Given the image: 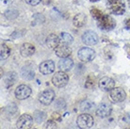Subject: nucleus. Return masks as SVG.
Segmentation results:
<instances>
[{
	"mask_svg": "<svg viewBox=\"0 0 130 129\" xmlns=\"http://www.w3.org/2000/svg\"><path fill=\"white\" fill-rule=\"evenodd\" d=\"M91 15L96 21V25L101 30L110 31L116 27V21L108 14H106L102 10H98L97 8H91Z\"/></svg>",
	"mask_w": 130,
	"mask_h": 129,
	"instance_id": "obj_1",
	"label": "nucleus"
},
{
	"mask_svg": "<svg viewBox=\"0 0 130 129\" xmlns=\"http://www.w3.org/2000/svg\"><path fill=\"white\" fill-rule=\"evenodd\" d=\"M107 8L114 15H123L125 12V3L124 0H107Z\"/></svg>",
	"mask_w": 130,
	"mask_h": 129,
	"instance_id": "obj_2",
	"label": "nucleus"
},
{
	"mask_svg": "<svg viewBox=\"0 0 130 129\" xmlns=\"http://www.w3.org/2000/svg\"><path fill=\"white\" fill-rule=\"evenodd\" d=\"M69 76L66 74V72L59 71L57 72L52 77L53 85L57 88H63L68 84Z\"/></svg>",
	"mask_w": 130,
	"mask_h": 129,
	"instance_id": "obj_3",
	"label": "nucleus"
},
{
	"mask_svg": "<svg viewBox=\"0 0 130 129\" xmlns=\"http://www.w3.org/2000/svg\"><path fill=\"white\" fill-rule=\"evenodd\" d=\"M76 124L80 129H90L93 125V118L87 113L79 115L76 119Z\"/></svg>",
	"mask_w": 130,
	"mask_h": 129,
	"instance_id": "obj_4",
	"label": "nucleus"
},
{
	"mask_svg": "<svg viewBox=\"0 0 130 129\" xmlns=\"http://www.w3.org/2000/svg\"><path fill=\"white\" fill-rule=\"evenodd\" d=\"M78 58L82 62H90L95 58V51L90 47H82L77 52Z\"/></svg>",
	"mask_w": 130,
	"mask_h": 129,
	"instance_id": "obj_5",
	"label": "nucleus"
},
{
	"mask_svg": "<svg viewBox=\"0 0 130 129\" xmlns=\"http://www.w3.org/2000/svg\"><path fill=\"white\" fill-rule=\"evenodd\" d=\"M56 97L55 91L51 89L44 90L42 92H41L39 95V101L40 103L42 104L43 106H48L52 103Z\"/></svg>",
	"mask_w": 130,
	"mask_h": 129,
	"instance_id": "obj_6",
	"label": "nucleus"
},
{
	"mask_svg": "<svg viewBox=\"0 0 130 129\" xmlns=\"http://www.w3.org/2000/svg\"><path fill=\"white\" fill-rule=\"evenodd\" d=\"M82 42L86 45H94L99 41V37L94 31L92 30H87L85 31L81 36Z\"/></svg>",
	"mask_w": 130,
	"mask_h": 129,
	"instance_id": "obj_7",
	"label": "nucleus"
},
{
	"mask_svg": "<svg viewBox=\"0 0 130 129\" xmlns=\"http://www.w3.org/2000/svg\"><path fill=\"white\" fill-rule=\"evenodd\" d=\"M31 92H32V90L30 87H28L26 84H21L15 90V97L18 100H25L31 95Z\"/></svg>",
	"mask_w": 130,
	"mask_h": 129,
	"instance_id": "obj_8",
	"label": "nucleus"
},
{
	"mask_svg": "<svg viewBox=\"0 0 130 129\" xmlns=\"http://www.w3.org/2000/svg\"><path fill=\"white\" fill-rule=\"evenodd\" d=\"M110 99L113 103H121L123 101L125 100L126 98V93L123 88H114L113 90H110V93H109Z\"/></svg>",
	"mask_w": 130,
	"mask_h": 129,
	"instance_id": "obj_9",
	"label": "nucleus"
},
{
	"mask_svg": "<svg viewBox=\"0 0 130 129\" xmlns=\"http://www.w3.org/2000/svg\"><path fill=\"white\" fill-rule=\"evenodd\" d=\"M33 124V118L28 114H23L19 117L16 126L18 129H31Z\"/></svg>",
	"mask_w": 130,
	"mask_h": 129,
	"instance_id": "obj_10",
	"label": "nucleus"
},
{
	"mask_svg": "<svg viewBox=\"0 0 130 129\" xmlns=\"http://www.w3.org/2000/svg\"><path fill=\"white\" fill-rule=\"evenodd\" d=\"M98 85H99V88L101 89V90H103V91H110L115 87V81L111 77L104 76V77H102L99 80Z\"/></svg>",
	"mask_w": 130,
	"mask_h": 129,
	"instance_id": "obj_11",
	"label": "nucleus"
},
{
	"mask_svg": "<svg viewBox=\"0 0 130 129\" xmlns=\"http://www.w3.org/2000/svg\"><path fill=\"white\" fill-rule=\"evenodd\" d=\"M39 71L41 74H50L55 71V63L53 60H44L39 65Z\"/></svg>",
	"mask_w": 130,
	"mask_h": 129,
	"instance_id": "obj_12",
	"label": "nucleus"
},
{
	"mask_svg": "<svg viewBox=\"0 0 130 129\" xmlns=\"http://www.w3.org/2000/svg\"><path fill=\"white\" fill-rule=\"evenodd\" d=\"M54 50H55L56 56L60 58H69V57L72 55V49L69 47L68 44L61 43V44H59V46L56 49H54Z\"/></svg>",
	"mask_w": 130,
	"mask_h": 129,
	"instance_id": "obj_13",
	"label": "nucleus"
},
{
	"mask_svg": "<svg viewBox=\"0 0 130 129\" xmlns=\"http://www.w3.org/2000/svg\"><path fill=\"white\" fill-rule=\"evenodd\" d=\"M35 53V46L29 42H25L20 47V54L24 58H28L34 55Z\"/></svg>",
	"mask_w": 130,
	"mask_h": 129,
	"instance_id": "obj_14",
	"label": "nucleus"
},
{
	"mask_svg": "<svg viewBox=\"0 0 130 129\" xmlns=\"http://www.w3.org/2000/svg\"><path fill=\"white\" fill-rule=\"evenodd\" d=\"M112 112V107L108 104H101L96 109V115L100 118H107L111 114Z\"/></svg>",
	"mask_w": 130,
	"mask_h": 129,
	"instance_id": "obj_15",
	"label": "nucleus"
},
{
	"mask_svg": "<svg viewBox=\"0 0 130 129\" xmlns=\"http://www.w3.org/2000/svg\"><path fill=\"white\" fill-rule=\"evenodd\" d=\"M59 71L62 72H69L72 70V68L74 67V60L70 57L69 58H61L58 63Z\"/></svg>",
	"mask_w": 130,
	"mask_h": 129,
	"instance_id": "obj_16",
	"label": "nucleus"
},
{
	"mask_svg": "<svg viewBox=\"0 0 130 129\" xmlns=\"http://www.w3.org/2000/svg\"><path fill=\"white\" fill-rule=\"evenodd\" d=\"M59 42H60L59 36L53 33L47 36L45 39V44L49 49H56L59 45Z\"/></svg>",
	"mask_w": 130,
	"mask_h": 129,
	"instance_id": "obj_17",
	"label": "nucleus"
},
{
	"mask_svg": "<svg viewBox=\"0 0 130 129\" xmlns=\"http://www.w3.org/2000/svg\"><path fill=\"white\" fill-rule=\"evenodd\" d=\"M87 24V15L83 12L75 14V17L73 18V25L76 28H80L84 26Z\"/></svg>",
	"mask_w": 130,
	"mask_h": 129,
	"instance_id": "obj_18",
	"label": "nucleus"
},
{
	"mask_svg": "<svg viewBox=\"0 0 130 129\" xmlns=\"http://www.w3.org/2000/svg\"><path fill=\"white\" fill-rule=\"evenodd\" d=\"M21 75L24 79L26 80H32L34 76H35V73H34V69L32 68L31 65H26L22 68L21 70Z\"/></svg>",
	"mask_w": 130,
	"mask_h": 129,
	"instance_id": "obj_19",
	"label": "nucleus"
},
{
	"mask_svg": "<svg viewBox=\"0 0 130 129\" xmlns=\"http://www.w3.org/2000/svg\"><path fill=\"white\" fill-rule=\"evenodd\" d=\"M17 80V74L14 72H9L4 77V84L6 87H11Z\"/></svg>",
	"mask_w": 130,
	"mask_h": 129,
	"instance_id": "obj_20",
	"label": "nucleus"
},
{
	"mask_svg": "<svg viewBox=\"0 0 130 129\" xmlns=\"http://www.w3.org/2000/svg\"><path fill=\"white\" fill-rule=\"evenodd\" d=\"M94 107V103L91 100H84L82 101L80 105H79V108L81 111L83 112H88V111H91V110L93 109Z\"/></svg>",
	"mask_w": 130,
	"mask_h": 129,
	"instance_id": "obj_21",
	"label": "nucleus"
},
{
	"mask_svg": "<svg viewBox=\"0 0 130 129\" xmlns=\"http://www.w3.org/2000/svg\"><path fill=\"white\" fill-rule=\"evenodd\" d=\"M59 40H60V42L61 43H64V44H71L74 42V37L70 34V33L67 32H61L59 34Z\"/></svg>",
	"mask_w": 130,
	"mask_h": 129,
	"instance_id": "obj_22",
	"label": "nucleus"
},
{
	"mask_svg": "<svg viewBox=\"0 0 130 129\" xmlns=\"http://www.w3.org/2000/svg\"><path fill=\"white\" fill-rule=\"evenodd\" d=\"M10 47L6 44V43H2L1 44V48H0V57L2 60H5L10 57Z\"/></svg>",
	"mask_w": 130,
	"mask_h": 129,
	"instance_id": "obj_23",
	"label": "nucleus"
},
{
	"mask_svg": "<svg viewBox=\"0 0 130 129\" xmlns=\"http://www.w3.org/2000/svg\"><path fill=\"white\" fill-rule=\"evenodd\" d=\"M45 118H46V115L43 111L37 110V111H35V113H34V120H35L38 123H41L42 122H43V121L45 120Z\"/></svg>",
	"mask_w": 130,
	"mask_h": 129,
	"instance_id": "obj_24",
	"label": "nucleus"
},
{
	"mask_svg": "<svg viewBox=\"0 0 130 129\" xmlns=\"http://www.w3.org/2000/svg\"><path fill=\"white\" fill-rule=\"evenodd\" d=\"M42 129H57V123L56 122L49 120L47 122H45V123L42 126Z\"/></svg>",
	"mask_w": 130,
	"mask_h": 129,
	"instance_id": "obj_25",
	"label": "nucleus"
},
{
	"mask_svg": "<svg viewBox=\"0 0 130 129\" xmlns=\"http://www.w3.org/2000/svg\"><path fill=\"white\" fill-rule=\"evenodd\" d=\"M85 87L88 88V89H92V88H94V78H92L91 76H89L87 81H86Z\"/></svg>",
	"mask_w": 130,
	"mask_h": 129,
	"instance_id": "obj_26",
	"label": "nucleus"
},
{
	"mask_svg": "<svg viewBox=\"0 0 130 129\" xmlns=\"http://www.w3.org/2000/svg\"><path fill=\"white\" fill-rule=\"evenodd\" d=\"M26 4H28L30 6H37L38 4H40V2L42 0H25Z\"/></svg>",
	"mask_w": 130,
	"mask_h": 129,
	"instance_id": "obj_27",
	"label": "nucleus"
},
{
	"mask_svg": "<svg viewBox=\"0 0 130 129\" xmlns=\"http://www.w3.org/2000/svg\"><path fill=\"white\" fill-rule=\"evenodd\" d=\"M122 120H123L124 122H125V123H130V113H127V114L124 115V116L122 117Z\"/></svg>",
	"mask_w": 130,
	"mask_h": 129,
	"instance_id": "obj_28",
	"label": "nucleus"
},
{
	"mask_svg": "<svg viewBox=\"0 0 130 129\" xmlns=\"http://www.w3.org/2000/svg\"><path fill=\"white\" fill-rule=\"evenodd\" d=\"M124 27H125V29L130 31V18L125 21V23H124Z\"/></svg>",
	"mask_w": 130,
	"mask_h": 129,
	"instance_id": "obj_29",
	"label": "nucleus"
},
{
	"mask_svg": "<svg viewBox=\"0 0 130 129\" xmlns=\"http://www.w3.org/2000/svg\"><path fill=\"white\" fill-rule=\"evenodd\" d=\"M1 1H2V3L6 4V5H10V4L13 3L14 0H1Z\"/></svg>",
	"mask_w": 130,
	"mask_h": 129,
	"instance_id": "obj_30",
	"label": "nucleus"
},
{
	"mask_svg": "<svg viewBox=\"0 0 130 129\" xmlns=\"http://www.w3.org/2000/svg\"><path fill=\"white\" fill-rule=\"evenodd\" d=\"M89 1H90V2H98L99 0H89Z\"/></svg>",
	"mask_w": 130,
	"mask_h": 129,
	"instance_id": "obj_31",
	"label": "nucleus"
},
{
	"mask_svg": "<svg viewBox=\"0 0 130 129\" xmlns=\"http://www.w3.org/2000/svg\"><path fill=\"white\" fill-rule=\"evenodd\" d=\"M128 1V5H129V8H130V0H127Z\"/></svg>",
	"mask_w": 130,
	"mask_h": 129,
	"instance_id": "obj_32",
	"label": "nucleus"
},
{
	"mask_svg": "<svg viewBox=\"0 0 130 129\" xmlns=\"http://www.w3.org/2000/svg\"><path fill=\"white\" fill-rule=\"evenodd\" d=\"M125 129H129V128H125Z\"/></svg>",
	"mask_w": 130,
	"mask_h": 129,
	"instance_id": "obj_33",
	"label": "nucleus"
},
{
	"mask_svg": "<svg viewBox=\"0 0 130 129\" xmlns=\"http://www.w3.org/2000/svg\"><path fill=\"white\" fill-rule=\"evenodd\" d=\"M34 129H35V128H34Z\"/></svg>",
	"mask_w": 130,
	"mask_h": 129,
	"instance_id": "obj_34",
	"label": "nucleus"
}]
</instances>
